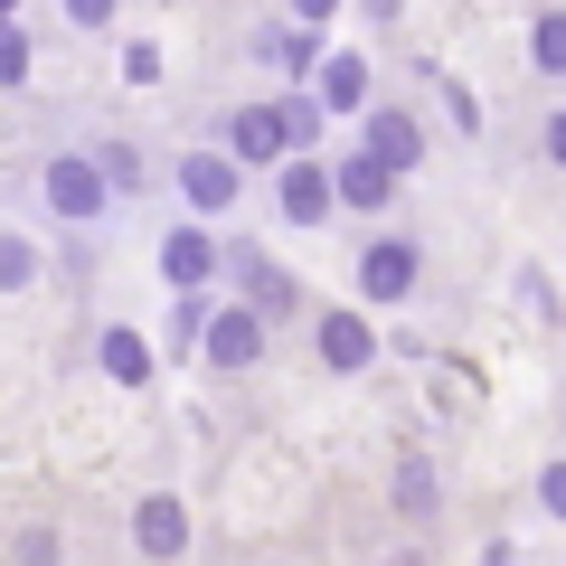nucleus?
Listing matches in <instances>:
<instances>
[{
  "instance_id": "nucleus-13",
  "label": "nucleus",
  "mask_w": 566,
  "mask_h": 566,
  "mask_svg": "<svg viewBox=\"0 0 566 566\" xmlns=\"http://www.w3.org/2000/svg\"><path fill=\"white\" fill-rule=\"evenodd\" d=\"M359 95H368V66L359 57H331L322 66V104H359Z\"/></svg>"
},
{
  "instance_id": "nucleus-4",
  "label": "nucleus",
  "mask_w": 566,
  "mask_h": 566,
  "mask_svg": "<svg viewBox=\"0 0 566 566\" xmlns=\"http://www.w3.org/2000/svg\"><path fill=\"white\" fill-rule=\"evenodd\" d=\"M416 151H424V142H416V123H406V114H378V123H368V161H378L387 180L416 170Z\"/></svg>"
},
{
  "instance_id": "nucleus-19",
  "label": "nucleus",
  "mask_w": 566,
  "mask_h": 566,
  "mask_svg": "<svg viewBox=\"0 0 566 566\" xmlns=\"http://www.w3.org/2000/svg\"><path fill=\"white\" fill-rule=\"evenodd\" d=\"M547 151H557V161H566V114H557V123H547Z\"/></svg>"
},
{
  "instance_id": "nucleus-16",
  "label": "nucleus",
  "mask_w": 566,
  "mask_h": 566,
  "mask_svg": "<svg viewBox=\"0 0 566 566\" xmlns=\"http://www.w3.org/2000/svg\"><path fill=\"white\" fill-rule=\"evenodd\" d=\"M538 491H547V510L566 520V463H547V482H538Z\"/></svg>"
},
{
  "instance_id": "nucleus-15",
  "label": "nucleus",
  "mask_w": 566,
  "mask_h": 566,
  "mask_svg": "<svg viewBox=\"0 0 566 566\" xmlns=\"http://www.w3.org/2000/svg\"><path fill=\"white\" fill-rule=\"evenodd\" d=\"M20 76H29V39L0 20V85H20Z\"/></svg>"
},
{
  "instance_id": "nucleus-17",
  "label": "nucleus",
  "mask_w": 566,
  "mask_h": 566,
  "mask_svg": "<svg viewBox=\"0 0 566 566\" xmlns=\"http://www.w3.org/2000/svg\"><path fill=\"white\" fill-rule=\"evenodd\" d=\"M66 10H76L85 29H104V20H114V0H66Z\"/></svg>"
},
{
  "instance_id": "nucleus-1",
  "label": "nucleus",
  "mask_w": 566,
  "mask_h": 566,
  "mask_svg": "<svg viewBox=\"0 0 566 566\" xmlns=\"http://www.w3.org/2000/svg\"><path fill=\"white\" fill-rule=\"evenodd\" d=\"M48 199H57L66 218H95L104 208V170L95 161H48Z\"/></svg>"
},
{
  "instance_id": "nucleus-14",
  "label": "nucleus",
  "mask_w": 566,
  "mask_h": 566,
  "mask_svg": "<svg viewBox=\"0 0 566 566\" xmlns=\"http://www.w3.org/2000/svg\"><path fill=\"white\" fill-rule=\"evenodd\" d=\"M528 48H538L547 76H566V20H538V39H528Z\"/></svg>"
},
{
  "instance_id": "nucleus-3",
  "label": "nucleus",
  "mask_w": 566,
  "mask_h": 566,
  "mask_svg": "<svg viewBox=\"0 0 566 566\" xmlns=\"http://www.w3.org/2000/svg\"><path fill=\"white\" fill-rule=\"evenodd\" d=\"M255 349H264V322H255V312H218V322H208V359H218V368H245Z\"/></svg>"
},
{
  "instance_id": "nucleus-2",
  "label": "nucleus",
  "mask_w": 566,
  "mask_h": 566,
  "mask_svg": "<svg viewBox=\"0 0 566 566\" xmlns=\"http://www.w3.org/2000/svg\"><path fill=\"white\" fill-rule=\"evenodd\" d=\"M180 189H189V208H227V199H237V161L189 151V161H180Z\"/></svg>"
},
{
  "instance_id": "nucleus-8",
  "label": "nucleus",
  "mask_w": 566,
  "mask_h": 566,
  "mask_svg": "<svg viewBox=\"0 0 566 566\" xmlns=\"http://www.w3.org/2000/svg\"><path fill=\"white\" fill-rule=\"evenodd\" d=\"M368 349H378V340H368L359 312H331V322H322V359L331 368H368Z\"/></svg>"
},
{
  "instance_id": "nucleus-10",
  "label": "nucleus",
  "mask_w": 566,
  "mask_h": 566,
  "mask_svg": "<svg viewBox=\"0 0 566 566\" xmlns=\"http://www.w3.org/2000/svg\"><path fill=\"white\" fill-rule=\"evenodd\" d=\"M387 189H397V180H387V170L368 161V151H359V161H349V170H331V199H349V208H378Z\"/></svg>"
},
{
  "instance_id": "nucleus-20",
  "label": "nucleus",
  "mask_w": 566,
  "mask_h": 566,
  "mask_svg": "<svg viewBox=\"0 0 566 566\" xmlns=\"http://www.w3.org/2000/svg\"><path fill=\"white\" fill-rule=\"evenodd\" d=\"M368 10H378V20H397V0H368Z\"/></svg>"
},
{
  "instance_id": "nucleus-11",
  "label": "nucleus",
  "mask_w": 566,
  "mask_h": 566,
  "mask_svg": "<svg viewBox=\"0 0 566 566\" xmlns=\"http://www.w3.org/2000/svg\"><path fill=\"white\" fill-rule=\"evenodd\" d=\"M161 264H170V283H208V264H218V245H208L199 227H180V237L161 245Z\"/></svg>"
},
{
  "instance_id": "nucleus-9",
  "label": "nucleus",
  "mask_w": 566,
  "mask_h": 566,
  "mask_svg": "<svg viewBox=\"0 0 566 566\" xmlns=\"http://www.w3.org/2000/svg\"><path fill=\"white\" fill-rule=\"evenodd\" d=\"M142 547H151V557H180L189 547V520H180V501H142Z\"/></svg>"
},
{
  "instance_id": "nucleus-18",
  "label": "nucleus",
  "mask_w": 566,
  "mask_h": 566,
  "mask_svg": "<svg viewBox=\"0 0 566 566\" xmlns=\"http://www.w3.org/2000/svg\"><path fill=\"white\" fill-rule=\"evenodd\" d=\"M293 10H303V20H331V10H340V0H293Z\"/></svg>"
},
{
  "instance_id": "nucleus-5",
  "label": "nucleus",
  "mask_w": 566,
  "mask_h": 566,
  "mask_svg": "<svg viewBox=\"0 0 566 566\" xmlns=\"http://www.w3.org/2000/svg\"><path fill=\"white\" fill-rule=\"evenodd\" d=\"M359 283H368V293H378V303H397L406 283H416V245H397V237H387V245H368Z\"/></svg>"
},
{
  "instance_id": "nucleus-6",
  "label": "nucleus",
  "mask_w": 566,
  "mask_h": 566,
  "mask_svg": "<svg viewBox=\"0 0 566 566\" xmlns=\"http://www.w3.org/2000/svg\"><path fill=\"white\" fill-rule=\"evenodd\" d=\"M283 218L322 227V218H331V170H312V161H293V170H283Z\"/></svg>"
},
{
  "instance_id": "nucleus-7",
  "label": "nucleus",
  "mask_w": 566,
  "mask_h": 566,
  "mask_svg": "<svg viewBox=\"0 0 566 566\" xmlns=\"http://www.w3.org/2000/svg\"><path fill=\"white\" fill-rule=\"evenodd\" d=\"M293 151V114H237V161H283Z\"/></svg>"
},
{
  "instance_id": "nucleus-12",
  "label": "nucleus",
  "mask_w": 566,
  "mask_h": 566,
  "mask_svg": "<svg viewBox=\"0 0 566 566\" xmlns=\"http://www.w3.org/2000/svg\"><path fill=\"white\" fill-rule=\"evenodd\" d=\"M104 368H114V378L133 387V378H151V349H142L133 331H104Z\"/></svg>"
}]
</instances>
